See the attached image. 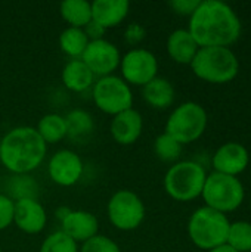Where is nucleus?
<instances>
[{"label":"nucleus","mask_w":251,"mask_h":252,"mask_svg":"<svg viewBox=\"0 0 251 252\" xmlns=\"http://www.w3.org/2000/svg\"><path fill=\"white\" fill-rule=\"evenodd\" d=\"M188 31L200 47H228L240 38L241 21L228 3L201 0L189 16Z\"/></svg>","instance_id":"obj_1"},{"label":"nucleus","mask_w":251,"mask_h":252,"mask_svg":"<svg viewBox=\"0 0 251 252\" xmlns=\"http://www.w3.org/2000/svg\"><path fill=\"white\" fill-rule=\"evenodd\" d=\"M47 145L36 127L10 128L0 140V161L12 174H28L44 161Z\"/></svg>","instance_id":"obj_2"},{"label":"nucleus","mask_w":251,"mask_h":252,"mask_svg":"<svg viewBox=\"0 0 251 252\" xmlns=\"http://www.w3.org/2000/svg\"><path fill=\"white\" fill-rule=\"evenodd\" d=\"M194 74L209 83L223 84L232 81L240 71L237 55L229 47H200L189 63Z\"/></svg>","instance_id":"obj_3"},{"label":"nucleus","mask_w":251,"mask_h":252,"mask_svg":"<svg viewBox=\"0 0 251 252\" xmlns=\"http://www.w3.org/2000/svg\"><path fill=\"white\" fill-rule=\"evenodd\" d=\"M229 226L231 223L223 213L201 207L189 217L188 235L194 245L204 251H210L226 244Z\"/></svg>","instance_id":"obj_4"},{"label":"nucleus","mask_w":251,"mask_h":252,"mask_svg":"<svg viewBox=\"0 0 251 252\" xmlns=\"http://www.w3.org/2000/svg\"><path fill=\"white\" fill-rule=\"evenodd\" d=\"M207 173L198 162L180 161L172 165L164 176V189L173 199L189 202L201 196Z\"/></svg>","instance_id":"obj_5"},{"label":"nucleus","mask_w":251,"mask_h":252,"mask_svg":"<svg viewBox=\"0 0 251 252\" xmlns=\"http://www.w3.org/2000/svg\"><path fill=\"white\" fill-rule=\"evenodd\" d=\"M201 196L206 207L225 214L237 210L243 204L246 192L238 177L213 171L206 179Z\"/></svg>","instance_id":"obj_6"},{"label":"nucleus","mask_w":251,"mask_h":252,"mask_svg":"<svg viewBox=\"0 0 251 252\" xmlns=\"http://www.w3.org/2000/svg\"><path fill=\"white\" fill-rule=\"evenodd\" d=\"M207 121V112L200 103L185 102L170 114L164 133L170 134L180 145H186L203 136Z\"/></svg>","instance_id":"obj_7"},{"label":"nucleus","mask_w":251,"mask_h":252,"mask_svg":"<svg viewBox=\"0 0 251 252\" xmlns=\"http://www.w3.org/2000/svg\"><path fill=\"white\" fill-rule=\"evenodd\" d=\"M92 97L96 106L109 115L127 111L133 105V93L130 86L117 75L101 77L92 86Z\"/></svg>","instance_id":"obj_8"},{"label":"nucleus","mask_w":251,"mask_h":252,"mask_svg":"<svg viewBox=\"0 0 251 252\" xmlns=\"http://www.w3.org/2000/svg\"><path fill=\"white\" fill-rule=\"evenodd\" d=\"M107 214L115 229L129 232L138 229L143 223L145 205L135 192L121 189L109 198Z\"/></svg>","instance_id":"obj_9"},{"label":"nucleus","mask_w":251,"mask_h":252,"mask_svg":"<svg viewBox=\"0 0 251 252\" xmlns=\"http://www.w3.org/2000/svg\"><path fill=\"white\" fill-rule=\"evenodd\" d=\"M121 78L130 86H145L152 78L157 77L158 72V61L157 56L143 47H133L120 61Z\"/></svg>","instance_id":"obj_10"},{"label":"nucleus","mask_w":251,"mask_h":252,"mask_svg":"<svg viewBox=\"0 0 251 252\" xmlns=\"http://www.w3.org/2000/svg\"><path fill=\"white\" fill-rule=\"evenodd\" d=\"M80 59L87 65L93 75H99L101 78L112 75V72L120 66L121 55L114 43L105 38H99L89 41Z\"/></svg>","instance_id":"obj_11"},{"label":"nucleus","mask_w":251,"mask_h":252,"mask_svg":"<svg viewBox=\"0 0 251 252\" xmlns=\"http://www.w3.org/2000/svg\"><path fill=\"white\" fill-rule=\"evenodd\" d=\"M83 171V159L71 149H59L49 159V177L59 186H74L81 179Z\"/></svg>","instance_id":"obj_12"},{"label":"nucleus","mask_w":251,"mask_h":252,"mask_svg":"<svg viewBox=\"0 0 251 252\" xmlns=\"http://www.w3.org/2000/svg\"><path fill=\"white\" fill-rule=\"evenodd\" d=\"M249 161V151L244 145L237 142H228L215 152L212 162L216 173L237 177L247 168Z\"/></svg>","instance_id":"obj_13"},{"label":"nucleus","mask_w":251,"mask_h":252,"mask_svg":"<svg viewBox=\"0 0 251 252\" xmlns=\"http://www.w3.org/2000/svg\"><path fill=\"white\" fill-rule=\"evenodd\" d=\"M13 223L24 233H40L47 223V213L37 199H21L13 204Z\"/></svg>","instance_id":"obj_14"},{"label":"nucleus","mask_w":251,"mask_h":252,"mask_svg":"<svg viewBox=\"0 0 251 252\" xmlns=\"http://www.w3.org/2000/svg\"><path fill=\"white\" fill-rule=\"evenodd\" d=\"M61 232L75 242H86L98 235L99 221L96 216L84 210H71L61 221Z\"/></svg>","instance_id":"obj_15"},{"label":"nucleus","mask_w":251,"mask_h":252,"mask_svg":"<svg viewBox=\"0 0 251 252\" xmlns=\"http://www.w3.org/2000/svg\"><path fill=\"white\" fill-rule=\"evenodd\" d=\"M111 136L120 145H132L135 143L143 130V118L139 111L130 108L114 115L111 126Z\"/></svg>","instance_id":"obj_16"},{"label":"nucleus","mask_w":251,"mask_h":252,"mask_svg":"<svg viewBox=\"0 0 251 252\" xmlns=\"http://www.w3.org/2000/svg\"><path fill=\"white\" fill-rule=\"evenodd\" d=\"M129 9L127 0H95L92 1V19L108 30L123 22Z\"/></svg>","instance_id":"obj_17"},{"label":"nucleus","mask_w":251,"mask_h":252,"mask_svg":"<svg viewBox=\"0 0 251 252\" xmlns=\"http://www.w3.org/2000/svg\"><path fill=\"white\" fill-rule=\"evenodd\" d=\"M200 46L185 28L175 30L167 38V52L178 63H191Z\"/></svg>","instance_id":"obj_18"},{"label":"nucleus","mask_w":251,"mask_h":252,"mask_svg":"<svg viewBox=\"0 0 251 252\" xmlns=\"http://www.w3.org/2000/svg\"><path fill=\"white\" fill-rule=\"evenodd\" d=\"M62 83L72 92H84L95 83L93 72L81 59H70L61 74Z\"/></svg>","instance_id":"obj_19"},{"label":"nucleus","mask_w":251,"mask_h":252,"mask_svg":"<svg viewBox=\"0 0 251 252\" xmlns=\"http://www.w3.org/2000/svg\"><path fill=\"white\" fill-rule=\"evenodd\" d=\"M142 97L152 108L166 109L175 100V87L167 78L157 75L142 87Z\"/></svg>","instance_id":"obj_20"},{"label":"nucleus","mask_w":251,"mask_h":252,"mask_svg":"<svg viewBox=\"0 0 251 252\" xmlns=\"http://www.w3.org/2000/svg\"><path fill=\"white\" fill-rule=\"evenodd\" d=\"M59 10L70 27L84 28L92 21V3L87 0H64Z\"/></svg>","instance_id":"obj_21"},{"label":"nucleus","mask_w":251,"mask_h":252,"mask_svg":"<svg viewBox=\"0 0 251 252\" xmlns=\"http://www.w3.org/2000/svg\"><path fill=\"white\" fill-rule=\"evenodd\" d=\"M36 130L46 145L58 143L67 136L65 117H62L59 114H46L44 117L40 118Z\"/></svg>","instance_id":"obj_22"},{"label":"nucleus","mask_w":251,"mask_h":252,"mask_svg":"<svg viewBox=\"0 0 251 252\" xmlns=\"http://www.w3.org/2000/svg\"><path fill=\"white\" fill-rule=\"evenodd\" d=\"M89 38L84 32L83 28H75V27H67L61 34H59V46L61 50L71 56V59H80L83 52L86 50L89 44Z\"/></svg>","instance_id":"obj_23"},{"label":"nucleus","mask_w":251,"mask_h":252,"mask_svg":"<svg viewBox=\"0 0 251 252\" xmlns=\"http://www.w3.org/2000/svg\"><path fill=\"white\" fill-rule=\"evenodd\" d=\"M7 196L15 202L21 199H37L38 183L30 174H12L6 185Z\"/></svg>","instance_id":"obj_24"},{"label":"nucleus","mask_w":251,"mask_h":252,"mask_svg":"<svg viewBox=\"0 0 251 252\" xmlns=\"http://www.w3.org/2000/svg\"><path fill=\"white\" fill-rule=\"evenodd\" d=\"M67 136L72 139H83L93 131L95 121L93 117L84 109H72L65 117Z\"/></svg>","instance_id":"obj_25"},{"label":"nucleus","mask_w":251,"mask_h":252,"mask_svg":"<svg viewBox=\"0 0 251 252\" xmlns=\"http://www.w3.org/2000/svg\"><path fill=\"white\" fill-rule=\"evenodd\" d=\"M226 244L237 252H251V223H231Z\"/></svg>","instance_id":"obj_26"},{"label":"nucleus","mask_w":251,"mask_h":252,"mask_svg":"<svg viewBox=\"0 0 251 252\" xmlns=\"http://www.w3.org/2000/svg\"><path fill=\"white\" fill-rule=\"evenodd\" d=\"M154 151H155V155L161 159V161H175L180 157V152H182V145L173 139L170 134L167 133H163L160 134L155 142H154Z\"/></svg>","instance_id":"obj_27"},{"label":"nucleus","mask_w":251,"mask_h":252,"mask_svg":"<svg viewBox=\"0 0 251 252\" xmlns=\"http://www.w3.org/2000/svg\"><path fill=\"white\" fill-rule=\"evenodd\" d=\"M38 252H80V250L75 241L58 230L43 241Z\"/></svg>","instance_id":"obj_28"},{"label":"nucleus","mask_w":251,"mask_h":252,"mask_svg":"<svg viewBox=\"0 0 251 252\" xmlns=\"http://www.w3.org/2000/svg\"><path fill=\"white\" fill-rule=\"evenodd\" d=\"M80 252H121V251H120V247H118L112 239H109L108 236L96 235V236H93L92 239L86 241V242L81 245Z\"/></svg>","instance_id":"obj_29"},{"label":"nucleus","mask_w":251,"mask_h":252,"mask_svg":"<svg viewBox=\"0 0 251 252\" xmlns=\"http://www.w3.org/2000/svg\"><path fill=\"white\" fill-rule=\"evenodd\" d=\"M13 204L7 195L0 193V230L7 229L13 223Z\"/></svg>","instance_id":"obj_30"},{"label":"nucleus","mask_w":251,"mask_h":252,"mask_svg":"<svg viewBox=\"0 0 251 252\" xmlns=\"http://www.w3.org/2000/svg\"><path fill=\"white\" fill-rule=\"evenodd\" d=\"M200 3H201V0H172V1H169V6L179 15L191 16Z\"/></svg>","instance_id":"obj_31"},{"label":"nucleus","mask_w":251,"mask_h":252,"mask_svg":"<svg viewBox=\"0 0 251 252\" xmlns=\"http://www.w3.org/2000/svg\"><path fill=\"white\" fill-rule=\"evenodd\" d=\"M145 37V28L138 24V22H133L130 25H127L126 31H124V38L129 44H138L139 41H142Z\"/></svg>","instance_id":"obj_32"},{"label":"nucleus","mask_w":251,"mask_h":252,"mask_svg":"<svg viewBox=\"0 0 251 252\" xmlns=\"http://www.w3.org/2000/svg\"><path fill=\"white\" fill-rule=\"evenodd\" d=\"M84 30V32H86V35H87V38L92 41V40H99V38H104L102 35L105 34V28L102 27V25H99L98 22H95L93 19L83 28Z\"/></svg>","instance_id":"obj_33"},{"label":"nucleus","mask_w":251,"mask_h":252,"mask_svg":"<svg viewBox=\"0 0 251 252\" xmlns=\"http://www.w3.org/2000/svg\"><path fill=\"white\" fill-rule=\"evenodd\" d=\"M71 211V208H68V207H61V208H58L56 211H55V214H56V219L59 220V221H62L67 216H68V213Z\"/></svg>","instance_id":"obj_34"},{"label":"nucleus","mask_w":251,"mask_h":252,"mask_svg":"<svg viewBox=\"0 0 251 252\" xmlns=\"http://www.w3.org/2000/svg\"><path fill=\"white\" fill-rule=\"evenodd\" d=\"M207 252H237L234 248H231L228 244H225V245H220V247H217V248H213V250H210V251Z\"/></svg>","instance_id":"obj_35"},{"label":"nucleus","mask_w":251,"mask_h":252,"mask_svg":"<svg viewBox=\"0 0 251 252\" xmlns=\"http://www.w3.org/2000/svg\"><path fill=\"white\" fill-rule=\"evenodd\" d=\"M0 252H1V250H0Z\"/></svg>","instance_id":"obj_36"},{"label":"nucleus","mask_w":251,"mask_h":252,"mask_svg":"<svg viewBox=\"0 0 251 252\" xmlns=\"http://www.w3.org/2000/svg\"><path fill=\"white\" fill-rule=\"evenodd\" d=\"M250 204H251V202H250Z\"/></svg>","instance_id":"obj_37"}]
</instances>
